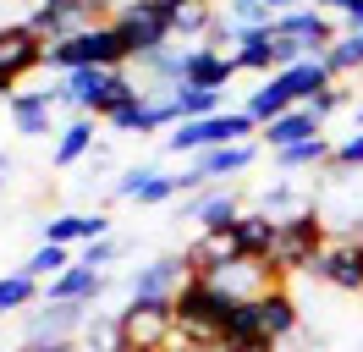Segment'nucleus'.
<instances>
[{"instance_id":"f257e3e1","label":"nucleus","mask_w":363,"mask_h":352,"mask_svg":"<svg viewBox=\"0 0 363 352\" xmlns=\"http://www.w3.org/2000/svg\"><path fill=\"white\" fill-rule=\"evenodd\" d=\"M253 121L248 110H220V116H204V121H182V127L165 132V154H209V149H231V143H253Z\"/></svg>"},{"instance_id":"f03ea898","label":"nucleus","mask_w":363,"mask_h":352,"mask_svg":"<svg viewBox=\"0 0 363 352\" xmlns=\"http://www.w3.org/2000/svg\"><path fill=\"white\" fill-rule=\"evenodd\" d=\"M325 242H330V231H325L319 209H314V215H297V220H281V237H275V248H270V259H264V264H270L281 281H286V275H308Z\"/></svg>"},{"instance_id":"7ed1b4c3","label":"nucleus","mask_w":363,"mask_h":352,"mask_svg":"<svg viewBox=\"0 0 363 352\" xmlns=\"http://www.w3.org/2000/svg\"><path fill=\"white\" fill-rule=\"evenodd\" d=\"M193 281H199V275H193L187 253H160V259L138 264L133 275H127V303H165V308H177V297Z\"/></svg>"},{"instance_id":"20e7f679","label":"nucleus","mask_w":363,"mask_h":352,"mask_svg":"<svg viewBox=\"0 0 363 352\" xmlns=\"http://www.w3.org/2000/svg\"><path fill=\"white\" fill-rule=\"evenodd\" d=\"M127 352H171L177 347V308L165 303H127L116 314Z\"/></svg>"},{"instance_id":"39448f33","label":"nucleus","mask_w":363,"mask_h":352,"mask_svg":"<svg viewBox=\"0 0 363 352\" xmlns=\"http://www.w3.org/2000/svg\"><path fill=\"white\" fill-rule=\"evenodd\" d=\"M111 22L133 39L138 55H149V50H165V44L177 39V28H171V6H160V0H116Z\"/></svg>"},{"instance_id":"423d86ee","label":"nucleus","mask_w":363,"mask_h":352,"mask_svg":"<svg viewBox=\"0 0 363 352\" xmlns=\"http://www.w3.org/2000/svg\"><path fill=\"white\" fill-rule=\"evenodd\" d=\"M94 319V303H39L28 308V336L33 347H61V341H77Z\"/></svg>"},{"instance_id":"0eeeda50","label":"nucleus","mask_w":363,"mask_h":352,"mask_svg":"<svg viewBox=\"0 0 363 352\" xmlns=\"http://www.w3.org/2000/svg\"><path fill=\"white\" fill-rule=\"evenodd\" d=\"M33 66H45V39L23 22H6L0 28V99H11Z\"/></svg>"},{"instance_id":"6e6552de","label":"nucleus","mask_w":363,"mask_h":352,"mask_svg":"<svg viewBox=\"0 0 363 352\" xmlns=\"http://www.w3.org/2000/svg\"><path fill=\"white\" fill-rule=\"evenodd\" d=\"M226 303H259V297H270L275 286H286L281 275H275L264 259H231L226 270H215V275H204Z\"/></svg>"},{"instance_id":"1a4fd4ad","label":"nucleus","mask_w":363,"mask_h":352,"mask_svg":"<svg viewBox=\"0 0 363 352\" xmlns=\"http://www.w3.org/2000/svg\"><path fill=\"white\" fill-rule=\"evenodd\" d=\"M55 110H61V83L55 88H17L6 99V116L23 138H45V132H61L55 127Z\"/></svg>"},{"instance_id":"9d476101","label":"nucleus","mask_w":363,"mask_h":352,"mask_svg":"<svg viewBox=\"0 0 363 352\" xmlns=\"http://www.w3.org/2000/svg\"><path fill=\"white\" fill-rule=\"evenodd\" d=\"M308 275L336 292H363V242H325Z\"/></svg>"},{"instance_id":"9b49d317","label":"nucleus","mask_w":363,"mask_h":352,"mask_svg":"<svg viewBox=\"0 0 363 352\" xmlns=\"http://www.w3.org/2000/svg\"><path fill=\"white\" fill-rule=\"evenodd\" d=\"M237 72H242L237 55L215 50V44H187V50H182V83H193V88H220V94H226V83Z\"/></svg>"},{"instance_id":"f8f14e48","label":"nucleus","mask_w":363,"mask_h":352,"mask_svg":"<svg viewBox=\"0 0 363 352\" xmlns=\"http://www.w3.org/2000/svg\"><path fill=\"white\" fill-rule=\"evenodd\" d=\"M275 33H281V39H297L308 55H325V50L341 39L336 22L325 17L319 6H297V11H286V17H275Z\"/></svg>"},{"instance_id":"ddd939ff","label":"nucleus","mask_w":363,"mask_h":352,"mask_svg":"<svg viewBox=\"0 0 363 352\" xmlns=\"http://www.w3.org/2000/svg\"><path fill=\"white\" fill-rule=\"evenodd\" d=\"M242 215H248V209H242V198L231 193V187H226V193L209 187V193H199V198L182 204V220H199V231H231Z\"/></svg>"},{"instance_id":"4468645a","label":"nucleus","mask_w":363,"mask_h":352,"mask_svg":"<svg viewBox=\"0 0 363 352\" xmlns=\"http://www.w3.org/2000/svg\"><path fill=\"white\" fill-rule=\"evenodd\" d=\"M308 138H319V121H314V116H308L303 105H297V110H286V116H275L270 127H259V149L281 154V149H297V143H308Z\"/></svg>"},{"instance_id":"2eb2a0df","label":"nucleus","mask_w":363,"mask_h":352,"mask_svg":"<svg viewBox=\"0 0 363 352\" xmlns=\"http://www.w3.org/2000/svg\"><path fill=\"white\" fill-rule=\"evenodd\" d=\"M105 292V270H89V264H72L67 275H55L45 286V303H94Z\"/></svg>"},{"instance_id":"dca6fc26","label":"nucleus","mask_w":363,"mask_h":352,"mask_svg":"<svg viewBox=\"0 0 363 352\" xmlns=\"http://www.w3.org/2000/svg\"><path fill=\"white\" fill-rule=\"evenodd\" d=\"M94 138H99V116H72L67 127L55 132V165L67 171V165H77L83 154H94V149H99Z\"/></svg>"},{"instance_id":"f3484780","label":"nucleus","mask_w":363,"mask_h":352,"mask_svg":"<svg viewBox=\"0 0 363 352\" xmlns=\"http://www.w3.org/2000/svg\"><path fill=\"white\" fill-rule=\"evenodd\" d=\"M275 171L281 176H297V171H330V160H336V143L319 132V138H308V143H297V149H281L270 154Z\"/></svg>"},{"instance_id":"a211bd4d","label":"nucleus","mask_w":363,"mask_h":352,"mask_svg":"<svg viewBox=\"0 0 363 352\" xmlns=\"http://www.w3.org/2000/svg\"><path fill=\"white\" fill-rule=\"evenodd\" d=\"M253 209H264L270 220H297V215H314V193L303 198L286 176H275L270 187H259V204H253Z\"/></svg>"},{"instance_id":"6ab92c4d","label":"nucleus","mask_w":363,"mask_h":352,"mask_svg":"<svg viewBox=\"0 0 363 352\" xmlns=\"http://www.w3.org/2000/svg\"><path fill=\"white\" fill-rule=\"evenodd\" d=\"M259 319H264V336H270L275 347H281V341H292L297 325H303V319H297V303H292V292H286V286H275L270 297H259Z\"/></svg>"},{"instance_id":"aec40b11","label":"nucleus","mask_w":363,"mask_h":352,"mask_svg":"<svg viewBox=\"0 0 363 352\" xmlns=\"http://www.w3.org/2000/svg\"><path fill=\"white\" fill-rule=\"evenodd\" d=\"M253 116V121H259V127H270L275 116H286V110H297V99H292V88H286V77H281V72H275V77H264V83L253 88L248 94V105H242Z\"/></svg>"},{"instance_id":"412c9836","label":"nucleus","mask_w":363,"mask_h":352,"mask_svg":"<svg viewBox=\"0 0 363 352\" xmlns=\"http://www.w3.org/2000/svg\"><path fill=\"white\" fill-rule=\"evenodd\" d=\"M275 237H281V220H270L264 209H248V215L237 220V248H242V259H270Z\"/></svg>"},{"instance_id":"4be33fe9","label":"nucleus","mask_w":363,"mask_h":352,"mask_svg":"<svg viewBox=\"0 0 363 352\" xmlns=\"http://www.w3.org/2000/svg\"><path fill=\"white\" fill-rule=\"evenodd\" d=\"M259 160V143H231V149H209V154H199L193 165L209 176V182H226V176H242Z\"/></svg>"},{"instance_id":"5701e85b","label":"nucleus","mask_w":363,"mask_h":352,"mask_svg":"<svg viewBox=\"0 0 363 352\" xmlns=\"http://www.w3.org/2000/svg\"><path fill=\"white\" fill-rule=\"evenodd\" d=\"M281 77H286V88H292V99H297V105L319 99L325 88L336 83V77H330V66H325V55H308V61H297L292 72H281Z\"/></svg>"},{"instance_id":"b1692460","label":"nucleus","mask_w":363,"mask_h":352,"mask_svg":"<svg viewBox=\"0 0 363 352\" xmlns=\"http://www.w3.org/2000/svg\"><path fill=\"white\" fill-rule=\"evenodd\" d=\"M45 303V286L33 281V275H23V270H11V275H0V319L6 314H28V308Z\"/></svg>"},{"instance_id":"393cba45","label":"nucleus","mask_w":363,"mask_h":352,"mask_svg":"<svg viewBox=\"0 0 363 352\" xmlns=\"http://www.w3.org/2000/svg\"><path fill=\"white\" fill-rule=\"evenodd\" d=\"M171 99H177V116H182V121H204V116H220V110H226V94H220V88H193V83H182Z\"/></svg>"},{"instance_id":"a878e982","label":"nucleus","mask_w":363,"mask_h":352,"mask_svg":"<svg viewBox=\"0 0 363 352\" xmlns=\"http://www.w3.org/2000/svg\"><path fill=\"white\" fill-rule=\"evenodd\" d=\"M72 264H77V259H72V248H55V242H39V248L28 253L23 275H33V281H39V286H50V281H55V275H67Z\"/></svg>"},{"instance_id":"bb28decb","label":"nucleus","mask_w":363,"mask_h":352,"mask_svg":"<svg viewBox=\"0 0 363 352\" xmlns=\"http://www.w3.org/2000/svg\"><path fill=\"white\" fill-rule=\"evenodd\" d=\"M237 66L242 72H259V77H275L281 66H275V33H253L242 50H237Z\"/></svg>"},{"instance_id":"cd10ccee","label":"nucleus","mask_w":363,"mask_h":352,"mask_svg":"<svg viewBox=\"0 0 363 352\" xmlns=\"http://www.w3.org/2000/svg\"><path fill=\"white\" fill-rule=\"evenodd\" d=\"M325 66H330V77H341V72H363V33H341V39L325 50Z\"/></svg>"},{"instance_id":"c85d7f7f","label":"nucleus","mask_w":363,"mask_h":352,"mask_svg":"<svg viewBox=\"0 0 363 352\" xmlns=\"http://www.w3.org/2000/svg\"><path fill=\"white\" fill-rule=\"evenodd\" d=\"M155 176H165V171H160V165H127V171L116 176V187H111V193H116V198H133V204H138V193H143V187H149Z\"/></svg>"},{"instance_id":"c756f323","label":"nucleus","mask_w":363,"mask_h":352,"mask_svg":"<svg viewBox=\"0 0 363 352\" xmlns=\"http://www.w3.org/2000/svg\"><path fill=\"white\" fill-rule=\"evenodd\" d=\"M341 105H347V88H341V83H330V88H325V94H319V99H308V105H303V110H308V116H314L319 127H325V121H330V116H336Z\"/></svg>"},{"instance_id":"7c9ffc66","label":"nucleus","mask_w":363,"mask_h":352,"mask_svg":"<svg viewBox=\"0 0 363 352\" xmlns=\"http://www.w3.org/2000/svg\"><path fill=\"white\" fill-rule=\"evenodd\" d=\"M330 171H363V127L352 138H341L336 143V160H330Z\"/></svg>"},{"instance_id":"2f4dec72","label":"nucleus","mask_w":363,"mask_h":352,"mask_svg":"<svg viewBox=\"0 0 363 352\" xmlns=\"http://www.w3.org/2000/svg\"><path fill=\"white\" fill-rule=\"evenodd\" d=\"M127 242H116V237H105V242H89L83 253H77V264H89V270H105V264H116V253H121Z\"/></svg>"},{"instance_id":"473e14b6","label":"nucleus","mask_w":363,"mask_h":352,"mask_svg":"<svg viewBox=\"0 0 363 352\" xmlns=\"http://www.w3.org/2000/svg\"><path fill=\"white\" fill-rule=\"evenodd\" d=\"M264 6H270L275 17H286V11H297V6H308V0H264Z\"/></svg>"},{"instance_id":"72a5a7b5","label":"nucleus","mask_w":363,"mask_h":352,"mask_svg":"<svg viewBox=\"0 0 363 352\" xmlns=\"http://www.w3.org/2000/svg\"><path fill=\"white\" fill-rule=\"evenodd\" d=\"M45 352H89L83 341H61V347H45Z\"/></svg>"},{"instance_id":"f704fd0d","label":"nucleus","mask_w":363,"mask_h":352,"mask_svg":"<svg viewBox=\"0 0 363 352\" xmlns=\"http://www.w3.org/2000/svg\"><path fill=\"white\" fill-rule=\"evenodd\" d=\"M11 352H45V347H33V341H23V347H11Z\"/></svg>"},{"instance_id":"c9c22d12","label":"nucleus","mask_w":363,"mask_h":352,"mask_svg":"<svg viewBox=\"0 0 363 352\" xmlns=\"http://www.w3.org/2000/svg\"><path fill=\"white\" fill-rule=\"evenodd\" d=\"M6 171H11V160H6V154H0V182H6Z\"/></svg>"},{"instance_id":"e433bc0d","label":"nucleus","mask_w":363,"mask_h":352,"mask_svg":"<svg viewBox=\"0 0 363 352\" xmlns=\"http://www.w3.org/2000/svg\"><path fill=\"white\" fill-rule=\"evenodd\" d=\"M160 6H182V0H160Z\"/></svg>"},{"instance_id":"4c0bfd02","label":"nucleus","mask_w":363,"mask_h":352,"mask_svg":"<svg viewBox=\"0 0 363 352\" xmlns=\"http://www.w3.org/2000/svg\"><path fill=\"white\" fill-rule=\"evenodd\" d=\"M358 127H363V105H358Z\"/></svg>"},{"instance_id":"58836bf2","label":"nucleus","mask_w":363,"mask_h":352,"mask_svg":"<svg viewBox=\"0 0 363 352\" xmlns=\"http://www.w3.org/2000/svg\"><path fill=\"white\" fill-rule=\"evenodd\" d=\"M358 352H363V341H358Z\"/></svg>"}]
</instances>
